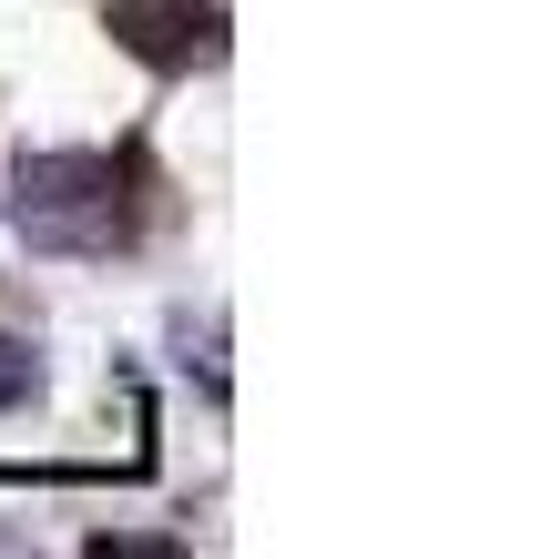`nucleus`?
I'll list each match as a JSON object with an SVG mask.
<instances>
[{
    "mask_svg": "<svg viewBox=\"0 0 550 559\" xmlns=\"http://www.w3.org/2000/svg\"><path fill=\"white\" fill-rule=\"evenodd\" d=\"M21 235L51 254H103L122 245V183L103 153H31L21 163Z\"/></svg>",
    "mask_w": 550,
    "mask_h": 559,
    "instance_id": "1",
    "label": "nucleus"
},
{
    "mask_svg": "<svg viewBox=\"0 0 550 559\" xmlns=\"http://www.w3.org/2000/svg\"><path fill=\"white\" fill-rule=\"evenodd\" d=\"M113 31L143 61H194L204 31H214V11H204V0H113Z\"/></svg>",
    "mask_w": 550,
    "mask_h": 559,
    "instance_id": "2",
    "label": "nucleus"
},
{
    "mask_svg": "<svg viewBox=\"0 0 550 559\" xmlns=\"http://www.w3.org/2000/svg\"><path fill=\"white\" fill-rule=\"evenodd\" d=\"M31 397H42V346H31V336H0V417L31 407Z\"/></svg>",
    "mask_w": 550,
    "mask_h": 559,
    "instance_id": "3",
    "label": "nucleus"
}]
</instances>
